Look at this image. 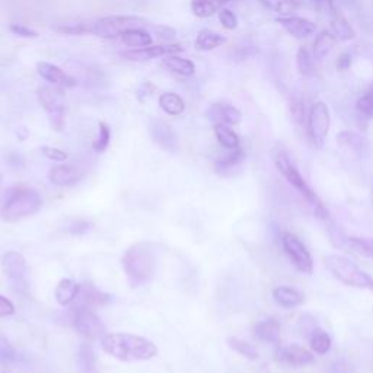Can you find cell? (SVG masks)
I'll return each mask as SVG.
<instances>
[{
  "mask_svg": "<svg viewBox=\"0 0 373 373\" xmlns=\"http://www.w3.org/2000/svg\"><path fill=\"white\" fill-rule=\"evenodd\" d=\"M2 270L13 283H22L27 276V260L17 251H8L2 257Z\"/></svg>",
  "mask_w": 373,
  "mask_h": 373,
  "instance_id": "e0dca14e",
  "label": "cell"
},
{
  "mask_svg": "<svg viewBox=\"0 0 373 373\" xmlns=\"http://www.w3.org/2000/svg\"><path fill=\"white\" fill-rule=\"evenodd\" d=\"M370 203H372V207H373V184L370 187Z\"/></svg>",
  "mask_w": 373,
  "mask_h": 373,
  "instance_id": "f5cc1de1",
  "label": "cell"
},
{
  "mask_svg": "<svg viewBox=\"0 0 373 373\" xmlns=\"http://www.w3.org/2000/svg\"><path fill=\"white\" fill-rule=\"evenodd\" d=\"M76 365L80 373H98L97 356H95L92 346L83 344L79 347L78 356H76Z\"/></svg>",
  "mask_w": 373,
  "mask_h": 373,
  "instance_id": "1f68e13d",
  "label": "cell"
},
{
  "mask_svg": "<svg viewBox=\"0 0 373 373\" xmlns=\"http://www.w3.org/2000/svg\"><path fill=\"white\" fill-rule=\"evenodd\" d=\"M43 207L41 194L27 187H12L0 195V219L13 223L38 213Z\"/></svg>",
  "mask_w": 373,
  "mask_h": 373,
  "instance_id": "3957f363",
  "label": "cell"
},
{
  "mask_svg": "<svg viewBox=\"0 0 373 373\" xmlns=\"http://www.w3.org/2000/svg\"><path fill=\"white\" fill-rule=\"evenodd\" d=\"M86 172L75 165H56L52 167L48 172V180L51 184H55L57 187L69 188L79 184L85 178Z\"/></svg>",
  "mask_w": 373,
  "mask_h": 373,
  "instance_id": "5bb4252c",
  "label": "cell"
},
{
  "mask_svg": "<svg viewBox=\"0 0 373 373\" xmlns=\"http://www.w3.org/2000/svg\"><path fill=\"white\" fill-rule=\"evenodd\" d=\"M273 299L279 307L284 309H293L304 304V295L297 289L289 286H279L273 289Z\"/></svg>",
  "mask_w": 373,
  "mask_h": 373,
  "instance_id": "d4e9b609",
  "label": "cell"
},
{
  "mask_svg": "<svg viewBox=\"0 0 373 373\" xmlns=\"http://www.w3.org/2000/svg\"><path fill=\"white\" fill-rule=\"evenodd\" d=\"M309 343H311L312 351L319 354V356H324V354H327L332 347V340H331L330 334L319 328L312 331L309 337Z\"/></svg>",
  "mask_w": 373,
  "mask_h": 373,
  "instance_id": "d590c367",
  "label": "cell"
},
{
  "mask_svg": "<svg viewBox=\"0 0 373 373\" xmlns=\"http://www.w3.org/2000/svg\"><path fill=\"white\" fill-rule=\"evenodd\" d=\"M41 153L52 162H66L67 157H69V155L64 150L52 148V146H43Z\"/></svg>",
  "mask_w": 373,
  "mask_h": 373,
  "instance_id": "f6af8a7d",
  "label": "cell"
},
{
  "mask_svg": "<svg viewBox=\"0 0 373 373\" xmlns=\"http://www.w3.org/2000/svg\"><path fill=\"white\" fill-rule=\"evenodd\" d=\"M296 69L302 76H312L315 72V59L308 47H299L296 52Z\"/></svg>",
  "mask_w": 373,
  "mask_h": 373,
  "instance_id": "e575fe53",
  "label": "cell"
},
{
  "mask_svg": "<svg viewBox=\"0 0 373 373\" xmlns=\"http://www.w3.org/2000/svg\"><path fill=\"white\" fill-rule=\"evenodd\" d=\"M356 108L365 118H373V86L358 99Z\"/></svg>",
  "mask_w": 373,
  "mask_h": 373,
  "instance_id": "60d3db41",
  "label": "cell"
},
{
  "mask_svg": "<svg viewBox=\"0 0 373 373\" xmlns=\"http://www.w3.org/2000/svg\"><path fill=\"white\" fill-rule=\"evenodd\" d=\"M16 362L15 349L5 340H0V365L10 366Z\"/></svg>",
  "mask_w": 373,
  "mask_h": 373,
  "instance_id": "7bdbcfd3",
  "label": "cell"
},
{
  "mask_svg": "<svg viewBox=\"0 0 373 373\" xmlns=\"http://www.w3.org/2000/svg\"><path fill=\"white\" fill-rule=\"evenodd\" d=\"M164 67H167L168 70H171L172 73H176L180 76H192L195 73V64L188 60V59H181L178 56H167V59H164L162 62Z\"/></svg>",
  "mask_w": 373,
  "mask_h": 373,
  "instance_id": "d6a6232c",
  "label": "cell"
},
{
  "mask_svg": "<svg viewBox=\"0 0 373 373\" xmlns=\"http://www.w3.org/2000/svg\"><path fill=\"white\" fill-rule=\"evenodd\" d=\"M276 22L296 40H307L316 32V24L304 16H277Z\"/></svg>",
  "mask_w": 373,
  "mask_h": 373,
  "instance_id": "8fae6325",
  "label": "cell"
},
{
  "mask_svg": "<svg viewBox=\"0 0 373 373\" xmlns=\"http://www.w3.org/2000/svg\"><path fill=\"white\" fill-rule=\"evenodd\" d=\"M227 346L248 360L254 362L260 359V351L253 344L238 339V337H227Z\"/></svg>",
  "mask_w": 373,
  "mask_h": 373,
  "instance_id": "8d00e7d4",
  "label": "cell"
},
{
  "mask_svg": "<svg viewBox=\"0 0 373 373\" xmlns=\"http://www.w3.org/2000/svg\"><path fill=\"white\" fill-rule=\"evenodd\" d=\"M72 321L76 332H79L86 340L95 342L105 335V325L102 324L101 318L95 314L94 309L76 307L73 309Z\"/></svg>",
  "mask_w": 373,
  "mask_h": 373,
  "instance_id": "30bf717a",
  "label": "cell"
},
{
  "mask_svg": "<svg viewBox=\"0 0 373 373\" xmlns=\"http://www.w3.org/2000/svg\"><path fill=\"white\" fill-rule=\"evenodd\" d=\"M325 267L328 272L346 286L373 292V277L362 270L356 262L344 255L331 254L325 257Z\"/></svg>",
  "mask_w": 373,
  "mask_h": 373,
  "instance_id": "5b68a950",
  "label": "cell"
},
{
  "mask_svg": "<svg viewBox=\"0 0 373 373\" xmlns=\"http://www.w3.org/2000/svg\"><path fill=\"white\" fill-rule=\"evenodd\" d=\"M207 118L213 124H226L237 126L242 120V113L230 104H213L207 110Z\"/></svg>",
  "mask_w": 373,
  "mask_h": 373,
  "instance_id": "ac0fdd59",
  "label": "cell"
},
{
  "mask_svg": "<svg viewBox=\"0 0 373 373\" xmlns=\"http://www.w3.org/2000/svg\"><path fill=\"white\" fill-rule=\"evenodd\" d=\"M261 373H270V372H261Z\"/></svg>",
  "mask_w": 373,
  "mask_h": 373,
  "instance_id": "11a10c76",
  "label": "cell"
},
{
  "mask_svg": "<svg viewBox=\"0 0 373 373\" xmlns=\"http://www.w3.org/2000/svg\"><path fill=\"white\" fill-rule=\"evenodd\" d=\"M281 246L297 272L308 274V276L314 273V258L311 253L308 251L307 245L302 242L296 235L290 232H283Z\"/></svg>",
  "mask_w": 373,
  "mask_h": 373,
  "instance_id": "9c48e42d",
  "label": "cell"
},
{
  "mask_svg": "<svg viewBox=\"0 0 373 373\" xmlns=\"http://www.w3.org/2000/svg\"><path fill=\"white\" fill-rule=\"evenodd\" d=\"M260 3L279 16H290L297 9V0H260Z\"/></svg>",
  "mask_w": 373,
  "mask_h": 373,
  "instance_id": "74e56055",
  "label": "cell"
},
{
  "mask_svg": "<svg viewBox=\"0 0 373 373\" xmlns=\"http://www.w3.org/2000/svg\"><path fill=\"white\" fill-rule=\"evenodd\" d=\"M38 102L48 115L51 127L56 132H63L66 127V101L57 87L40 86L37 90Z\"/></svg>",
  "mask_w": 373,
  "mask_h": 373,
  "instance_id": "52a82bcc",
  "label": "cell"
},
{
  "mask_svg": "<svg viewBox=\"0 0 373 373\" xmlns=\"http://www.w3.org/2000/svg\"><path fill=\"white\" fill-rule=\"evenodd\" d=\"M0 183H2V174H0Z\"/></svg>",
  "mask_w": 373,
  "mask_h": 373,
  "instance_id": "db71d44e",
  "label": "cell"
},
{
  "mask_svg": "<svg viewBox=\"0 0 373 373\" xmlns=\"http://www.w3.org/2000/svg\"><path fill=\"white\" fill-rule=\"evenodd\" d=\"M101 347L111 358L126 363L146 362L157 354L153 342L129 332L105 334L101 339Z\"/></svg>",
  "mask_w": 373,
  "mask_h": 373,
  "instance_id": "6da1fadb",
  "label": "cell"
},
{
  "mask_svg": "<svg viewBox=\"0 0 373 373\" xmlns=\"http://www.w3.org/2000/svg\"><path fill=\"white\" fill-rule=\"evenodd\" d=\"M308 113H309V110H307L305 99H302L300 97H295L290 101V115H292L293 121L296 124H299V126H302V124H307Z\"/></svg>",
  "mask_w": 373,
  "mask_h": 373,
  "instance_id": "f35d334b",
  "label": "cell"
},
{
  "mask_svg": "<svg viewBox=\"0 0 373 373\" xmlns=\"http://www.w3.org/2000/svg\"><path fill=\"white\" fill-rule=\"evenodd\" d=\"M0 373H5V372H0Z\"/></svg>",
  "mask_w": 373,
  "mask_h": 373,
  "instance_id": "9f6ffc18",
  "label": "cell"
},
{
  "mask_svg": "<svg viewBox=\"0 0 373 373\" xmlns=\"http://www.w3.org/2000/svg\"><path fill=\"white\" fill-rule=\"evenodd\" d=\"M225 43H226V38L223 37V35L215 31H210V29H203L199 32L197 38H195V48H197L199 51H211V50L219 48Z\"/></svg>",
  "mask_w": 373,
  "mask_h": 373,
  "instance_id": "f546056e",
  "label": "cell"
},
{
  "mask_svg": "<svg viewBox=\"0 0 373 373\" xmlns=\"http://www.w3.org/2000/svg\"><path fill=\"white\" fill-rule=\"evenodd\" d=\"M353 64V57L350 52H343V55H340L339 60H337V70H340V72H347V70H350Z\"/></svg>",
  "mask_w": 373,
  "mask_h": 373,
  "instance_id": "f907efd6",
  "label": "cell"
},
{
  "mask_svg": "<svg viewBox=\"0 0 373 373\" xmlns=\"http://www.w3.org/2000/svg\"><path fill=\"white\" fill-rule=\"evenodd\" d=\"M219 21L222 27L227 31H234L238 28V16L230 9L223 8L219 10Z\"/></svg>",
  "mask_w": 373,
  "mask_h": 373,
  "instance_id": "ee69618b",
  "label": "cell"
},
{
  "mask_svg": "<svg viewBox=\"0 0 373 373\" xmlns=\"http://www.w3.org/2000/svg\"><path fill=\"white\" fill-rule=\"evenodd\" d=\"M80 289H82L80 284H78L72 279H63V280H60L57 283L56 290H55V296H56L57 304L60 307H70V305H73L75 302L78 300V297H79Z\"/></svg>",
  "mask_w": 373,
  "mask_h": 373,
  "instance_id": "7402d4cb",
  "label": "cell"
},
{
  "mask_svg": "<svg viewBox=\"0 0 373 373\" xmlns=\"http://www.w3.org/2000/svg\"><path fill=\"white\" fill-rule=\"evenodd\" d=\"M120 38L124 44L132 48H145V47L152 45L150 34L143 31L141 28H133V29L124 31L120 35Z\"/></svg>",
  "mask_w": 373,
  "mask_h": 373,
  "instance_id": "83f0119b",
  "label": "cell"
},
{
  "mask_svg": "<svg viewBox=\"0 0 373 373\" xmlns=\"http://www.w3.org/2000/svg\"><path fill=\"white\" fill-rule=\"evenodd\" d=\"M331 22H330V31L332 32L334 37L337 38V41H351L356 38V31L351 27V24L346 20V17L339 13V12H334L331 13Z\"/></svg>",
  "mask_w": 373,
  "mask_h": 373,
  "instance_id": "484cf974",
  "label": "cell"
},
{
  "mask_svg": "<svg viewBox=\"0 0 373 373\" xmlns=\"http://www.w3.org/2000/svg\"><path fill=\"white\" fill-rule=\"evenodd\" d=\"M335 245L351 255L367 258L373 261V239L372 238L347 237L343 232H339V230H337Z\"/></svg>",
  "mask_w": 373,
  "mask_h": 373,
  "instance_id": "7c38bea8",
  "label": "cell"
},
{
  "mask_svg": "<svg viewBox=\"0 0 373 373\" xmlns=\"http://www.w3.org/2000/svg\"><path fill=\"white\" fill-rule=\"evenodd\" d=\"M149 132L156 145L165 149L167 152H176L180 148L178 137L169 124L162 120H152L149 124Z\"/></svg>",
  "mask_w": 373,
  "mask_h": 373,
  "instance_id": "9a60e30c",
  "label": "cell"
},
{
  "mask_svg": "<svg viewBox=\"0 0 373 373\" xmlns=\"http://www.w3.org/2000/svg\"><path fill=\"white\" fill-rule=\"evenodd\" d=\"M315 6L319 10H327L330 13L335 12V5H334V0H314Z\"/></svg>",
  "mask_w": 373,
  "mask_h": 373,
  "instance_id": "816d5d0a",
  "label": "cell"
},
{
  "mask_svg": "<svg viewBox=\"0 0 373 373\" xmlns=\"http://www.w3.org/2000/svg\"><path fill=\"white\" fill-rule=\"evenodd\" d=\"M337 143L342 148L343 152L349 153L354 157H366L369 155V143L367 140L354 132H342L337 136Z\"/></svg>",
  "mask_w": 373,
  "mask_h": 373,
  "instance_id": "2e32d148",
  "label": "cell"
},
{
  "mask_svg": "<svg viewBox=\"0 0 373 373\" xmlns=\"http://www.w3.org/2000/svg\"><path fill=\"white\" fill-rule=\"evenodd\" d=\"M229 2L230 0H191V10L197 17H209Z\"/></svg>",
  "mask_w": 373,
  "mask_h": 373,
  "instance_id": "4dcf8cb0",
  "label": "cell"
},
{
  "mask_svg": "<svg viewBox=\"0 0 373 373\" xmlns=\"http://www.w3.org/2000/svg\"><path fill=\"white\" fill-rule=\"evenodd\" d=\"M155 32L157 37L164 41H172L176 37V31L169 25H157L155 27Z\"/></svg>",
  "mask_w": 373,
  "mask_h": 373,
  "instance_id": "c3c4849f",
  "label": "cell"
},
{
  "mask_svg": "<svg viewBox=\"0 0 373 373\" xmlns=\"http://www.w3.org/2000/svg\"><path fill=\"white\" fill-rule=\"evenodd\" d=\"M91 222H87V220H76L72 223V226L69 227L70 230V234L75 235V237H80V235H85L87 230L91 229Z\"/></svg>",
  "mask_w": 373,
  "mask_h": 373,
  "instance_id": "681fc988",
  "label": "cell"
},
{
  "mask_svg": "<svg viewBox=\"0 0 373 373\" xmlns=\"http://www.w3.org/2000/svg\"><path fill=\"white\" fill-rule=\"evenodd\" d=\"M111 141V130L110 127L106 126L105 122H99L98 126V137L97 140L94 141V150L98 152V153H102L106 150V148H108Z\"/></svg>",
  "mask_w": 373,
  "mask_h": 373,
  "instance_id": "ab89813d",
  "label": "cell"
},
{
  "mask_svg": "<svg viewBox=\"0 0 373 373\" xmlns=\"http://www.w3.org/2000/svg\"><path fill=\"white\" fill-rule=\"evenodd\" d=\"M331 129V111L330 106L324 101H315L308 113L307 133L311 143L321 149L325 143Z\"/></svg>",
  "mask_w": 373,
  "mask_h": 373,
  "instance_id": "8992f818",
  "label": "cell"
},
{
  "mask_svg": "<svg viewBox=\"0 0 373 373\" xmlns=\"http://www.w3.org/2000/svg\"><path fill=\"white\" fill-rule=\"evenodd\" d=\"M78 300H80L78 307H85V308L94 309L97 307H102V305L108 304V302L111 300V296L97 290L94 286H91L90 284V286H82Z\"/></svg>",
  "mask_w": 373,
  "mask_h": 373,
  "instance_id": "4316f807",
  "label": "cell"
},
{
  "mask_svg": "<svg viewBox=\"0 0 373 373\" xmlns=\"http://www.w3.org/2000/svg\"><path fill=\"white\" fill-rule=\"evenodd\" d=\"M37 72L44 80H47V82H50L52 85L64 86V87L76 86V79L72 78L70 75H67L64 70H62L56 64L41 62V63L37 64Z\"/></svg>",
  "mask_w": 373,
  "mask_h": 373,
  "instance_id": "ffe728a7",
  "label": "cell"
},
{
  "mask_svg": "<svg viewBox=\"0 0 373 373\" xmlns=\"http://www.w3.org/2000/svg\"><path fill=\"white\" fill-rule=\"evenodd\" d=\"M244 161H245V152L239 146L237 149L229 150L227 155L220 156L215 162V171L222 176H227L232 174V171L239 168L244 164Z\"/></svg>",
  "mask_w": 373,
  "mask_h": 373,
  "instance_id": "cb8c5ba5",
  "label": "cell"
},
{
  "mask_svg": "<svg viewBox=\"0 0 373 373\" xmlns=\"http://www.w3.org/2000/svg\"><path fill=\"white\" fill-rule=\"evenodd\" d=\"M183 50L184 48L180 44H161V45H153V47L149 45L145 48H133L129 51H124L122 57H126L127 60H132V62H146V60H152V59L162 57V56H172Z\"/></svg>",
  "mask_w": 373,
  "mask_h": 373,
  "instance_id": "4fadbf2b",
  "label": "cell"
},
{
  "mask_svg": "<svg viewBox=\"0 0 373 373\" xmlns=\"http://www.w3.org/2000/svg\"><path fill=\"white\" fill-rule=\"evenodd\" d=\"M16 314V308L13 302L3 295H0V318H8Z\"/></svg>",
  "mask_w": 373,
  "mask_h": 373,
  "instance_id": "bcb514c9",
  "label": "cell"
},
{
  "mask_svg": "<svg viewBox=\"0 0 373 373\" xmlns=\"http://www.w3.org/2000/svg\"><path fill=\"white\" fill-rule=\"evenodd\" d=\"M254 337L262 343L277 344L281 339V325L274 316L264 318L254 325Z\"/></svg>",
  "mask_w": 373,
  "mask_h": 373,
  "instance_id": "44dd1931",
  "label": "cell"
},
{
  "mask_svg": "<svg viewBox=\"0 0 373 373\" xmlns=\"http://www.w3.org/2000/svg\"><path fill=\"white\" fill-rule=\"evenodd\" d=\"M274 162L277 169L280 171V174L284 176V178L288 180V183L300 194L302 199H305L315 211V216L321 220H330V213L325 209V206L323 204L321 199L318 197V194L312 190V187L307 183V180L302 176V174L299 172V169L296 168V165L290 161L289 156L283 152H279L274 157Z\"/></svg>",
  "mask_w": 373,
  "mask_h": 373,
  "instance_id": "277c9868",
  "label": "cell"
},
{
  "mask_svg": "<svg viewBox=\"0 0 373 373\" xmlns=\"http://www.w3.org/2000/svg\"><path fill=\"white\" fill-rule=\"evenodd\" d=\"M122 269L132 288L149 283L157 272L159 253L152 242H137L132 245L122 257Z\"/></svg>",
  "mask_w": 373,
  "mask_h": 373,
  "instance_id": "7a4b0ae2",
  "label": "cell"
},
{
  "mask_svg": "<svg viewBox=\"0 0 373 373\" xmlns=\"http://www.w3.org/2000/svg\"><path fill=\"white\" fill-rule=\"evenodd\" d=\"M145 25H146V21L143 20V17H139V16H130V15L105 16L91 24V34L101 38H115V37H120L124 31L133 29V28H141Z\"/></svg>",
  "mask_w": 373,
  "mask_h": 373,
  "instance_id": "ba28073f",
  "label": "cell"
},
{
  "mask_svg": "<svg viewBox=\"0 0 373 373\" xmlns=\"http://www.w3.org/2000/svg\"><path fill=\"white\" fill-rule=\"evenodd\" d=\"M337 43L339 41H337L331 31L327 29L319 31L312 43V55L315 62H323L324 59H327L331 55V51L334 50Z\"/></svg>",
  "mask_w": 373,
  "mask_h": 373,
  "instance_id": "603a6c76",
  "label": "cell"
},
{
  "mask_svg": "<svg viewBox=\"0 0 373 373\" xmlns=\"http://www.w3.org/2000/svg\"><path fill=\"white\" fill-rule=\"evenodd\" d=\"M280 360L292 367H304L308 365H312L315 362L314 354L305 349L304 346L299 344H290L280 350Z\"/></svg>",
  "mask_w": 373,
  "mask_h": 373,
  "instance_id": "d6986e66",
  "label": "cell"
},
{
  "mask_svg": "<svg viewBox=\"0 0 373 373\" xmlns=\"http://www.w3.org/2000/svg\"><path fill=\"white\" fill-rule=\"evenodd\" d=\"M10 31L15 35H20V37H25V38H37L38 37V34L35 32L34 29H31L25 25H21V24H12Z\"/></svg>",
  "mask_w": 373,
  "mask_h": 373,
  "instance_id": "7dc6e473",
  "label": "cell"
},
{
  "mask_svg": "<svg viewBox=\"0 0 373 373\" xmlns=\"http://www.w3.org/2000/svg\"><path fill=\"white\" fill-rule=\"evenodd\" d=\"M159 106H161V110L165 114L176 117V115H181L184 113L185 102L178 94L165 92L159 97Z\"/></svg>",
  "mask_w": 373,
  "mask_h": 373,
  "instance_id": "f1b7e54d",
  "label": "cell"
},
{
  "mask_svg": "<svg viewBox=\"0 0 373 373\" xmlns=\"http://www.w3.org/2000/svg\"><path fill=\"white\" fill-rule=\"evenodd\" d=\"M215 136L219 141V145L223 146L227 150H232L239 148V136L230 129V126H226V124H215Z\"/></svg>",
  "mask_w": 373,
  "mask_h": 373,
  "instance_id": "836d02e7",
  "label": "cell"
},
{
  "mask_svg": "<svg viewBox=\"0 0 373 373\" xmlns=\"http://www.w3.org/2000/svg\"><path fill=\"white\" fill-rule=\"evenodd\" d=\"M91 24L92 22H72V24H62L55 27L56 31L70 35H82V34H91Z\"/></svg>",
  "mask_w": 373,
  "mask_h": 373,
  "instance_id": "b9f144b4",
  "label": "cell"
}]
</instances>
